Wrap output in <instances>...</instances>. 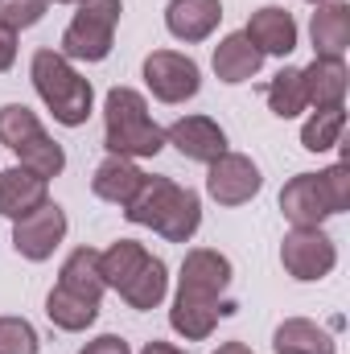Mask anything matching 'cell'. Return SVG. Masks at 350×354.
<instances>
[{
  "instance_id": "1",
  "label": "cell",
  "mask_w": 350,
  "mask_h": 354,
  "mask_svg": "<svg viewBox=\"0 0 350 354\" xmlns=\"http://www.w3.org/2000/svg\"><path fill=\"white\" fill-rule=\"evenodd\" d=\"M124 218L132 227H153L169 243H190L202 227V198L190 185H177L174 177H149L124 206Z\"/></svg>"
},
{
  "instance_id": "2",
  "label": "cell",
  "mask_w": 350,
  "mask_h": 354,
  "mask_svg": "<svg viewBox=\"0 0 350 354\" xmlns=\"http://www.w3.org/2000/svg\"><path fill=\"white\" fill-rule=\"evenodd\" d=\"M103 149L128 161H145L165 149V128L153 120L149 99L136 87H111L103 95Z\"/></svg>"
},
{
  "instance_id": "3",
  "label": "cell",
  "mask_w": 350,
  "mask_h": 354,
  "mask_svg": "<svg viewBox=\"0 0 350 354\" xmlns=\"http://www.w3.org/2000/svg\"><path fill=\"white\" fill-rule=\"evenodd\" d=\"M29 79L37 99L50 107V115L62 124V128H83L95 111V87L91 79H83L75 71L71 58H62L58 50H37L29 58Z\"/></svg>"
},
{
  "instance_id": "4",
  "label": "cell",
  "mask_w": 350,
  "mask_h": 354,
  "mask_svg": "<svg viewBox=\"0 0 350 354\" xmlns=\"http://www.w3.org/2000/svg\"><path fill=\"white\" fill-rule=\"evenodd\" d=\"M120 17H124V0H83L71 25L62 29L58 54L71 62H103L116 46Z\"/></svg>"
},
{
  "instance_id": "5",
  "label": "cell",
  "mask_w": 350,
  "mask_h": 354,
  "mask_svg": "<svg viewBox=\"0 0 350 354\" xmlns=\"http://www.w3.org/2000/svg\"><path fill=\"white\" fill-rule=\"evenodd\" d=\"M280 264L293 280L313 284V280H326L338 268V248L322 227H293L280 239Z\"/></svg>"
},
{
  "instance_id": "6",
  "label": "cell",
  "mask_w": 350,
  "mask_h": 354,
  "mask_svg": "<svg viewBox=\"0 0 350 354\" xmlns=\"http://www.w3.org/2000/svg\"><path fill=\"white\" fill-rule=\"evenodd\" d=\"M145 75V87L153 91L157 103H185L202 91V66L190 58V54H177V50H153L140 66Z\"/></svg>"
},
{
  "instance_id": "7",
  "label": "cell",
  "mask_w": 350,
  "mask_h": 354,
  "mask_svg": "<svg viewBox=\"0 0 350 354\" xmlns=\"http://www.w3.org/2000/svg\"><path fill=\"white\" fill-rule=\"evenodd\" d=\"M66 231H71L66 210L58 202H42L37 210H29L25 218L12 223V252L21 260H29V264H46L62 248Z\"/></svg>"
},
{
  "instance_id": "8",
  "label": "cell",
  "mask_w": 350,
  "mask_h": 354,
  "mask_svg": "<svg viewBox=\"0 0 350 354\" xmlns=\"http://www.w3.org/2000/svg\"><path fill=\"white\" fill-rule=\"evenodd\" d=\"M231 280H235V268H231V260H227L223 252H214V248H194V252H185V260H181L177 292H181V297H194V301L223 305V301H231V297H227Z\"/></svg>"
},
{
  "instance_id": "9",
  "label": "cell",
  "mask_w": 350,
  "mask_h": 354,
  "mask_svg": "<svg viewBox=\"0 0 350 354\" xmlns=\"http://www.w3.org/2000/svg\"><path fill=\"white\" fill-rule=\"evenodd\" d=\"M264 189V174L260 165L248 153H223L206 165V194L219 206H248L256 194Z\"/></svg>"
},
{
  "instance_id": "10",
  "label": "cell",
  "mask_w": 350,
  "mask_h": 354,
  "mask_svg": "<svg viewBox=\"0 0 350 354\" xmlns=\"http://www.w3.org/2000/svg\"><path fill=\"white\" fill-rule=\"evenodd\" d=\"M165 145H174L185 161H198V165H210L214 157L227 153V132L219 120L210 115H181L165 128Z\"/></svg>"
},
{
  "instance_id": "11",
  "label": "cell",
  "mask_w": 350,
  "mask_h": 354,
  "mask_svg": "<svg viewBox=\"0 0 350 354\" xmlns=\"http://www.w3.org/2000/svg\"><path fill=\"white\" fill-rule=\"evenodd\" d=\"M243 33H248V41L260 50L264 58H288V54L297 50V41H301V29H297L293 12L280 8V4H264V8H256V12L248 17Z\"/></svg>"
},
{
  "instance_id": "12",
  "label": "cell",
  "mask_w": 350,
  "mask_h": 354,
  "mask_svg": "<svg viewBox=\"0 0 350 354\" xmlns=\"http://www.w3.org/2000/svg\"><path fill=\"white\" fill-rule=\"evenodd\" d=\"M223 21V0H169L165 4V29L169 37L198 46L206 41Z\"/></svg>"
},
{
  "instance_id": "13",
  "label": "cell",
  "mask_w": 350,
  "mask_h": 354,
  "mask_svg": "<svg viewBox=\"0 0 350 354\" xmlns=\"http://www.w3.org/2000/svg\"><path fill=\"white\" fill-rule=\"evenodd\" d=\"M301 83H305L309 107H347V87H350L347 58L313 54V62L301 66Z\"/></svg>"
},
{
  "instance_id": "14",
  "label": "cell",
  "mask_w": 350,
  "mask_h": 354,
  "mask_svg": "<svg viewBox=\"0 0 350 354\" xmlns=\"http://www.w3.org/2000/svg\"><path fill=\"white\" fill-rule=\"evenodd\" d=\"M210 66H214L219 83H227V87H239V83H252V79L260 75L264 54L252 46V41H248V33L239 29V33H227V37L214 46V54H210Z\"/></svg>"
},
{
  "instance_id": "15",
  "label": "cell",
  "mask_w": 350,
  "mask_h": 354,
  "mask_svg": "<svg viewBox=\"0 0 350 354\" xmlns=\"http://www.w3.org/2000/svg\"><path fill=\"white\" fill-rule=\"evenodd\" d=\"M239 305L235 301H223V305H210V301H194V297H181L174 292V305H169V326L174 334H181L185 342H206L219 326V317H231Z\"/></svg>"
},
{
  "instance_id": "16",
  "label": "cell",
  "mask_w": 350,
  "mask_h": 354,
  "mask_svg": "<svg viewBox=\"0 0 350 354\" xmlns=\"http://www.w3.org/2000/svg\"><path fill=\"white\" fill-rule=\"evenodd\" d=\"M280 214L293 227H322L330 218L322 185H317V174H297L293 181H284V189H280Z\"/></svg>"
},
{
  "instance_id": "17",
  "label": "cell",
  "mask_w": 350,
  "mask_h": 354,
  "mask_svg": "<svg viewBox=\"0 0 350 354\" xmlns=\"http://www.w3.org/2000/svg\"><path fill=\"white\" fill-rule=\"evenodd\" d=\"M42 202H50V181L37 174H29V169H21V165H12V169H4L0 174V214L4 218H25L29 210H37Z\"/></svg>"
},
{
  "instance_id": "18",
  "label": "cell",
  "mask_w": 350,
  "mask_h": 354,
  "mask_svg": "<svg viewBox=\"0 0 350 354\" xmlns=\"http://www.w3.org/2000/svg\"><path fill=\"white\" fill-rule=\"evenodd\" d=\"M140 181L145 174L136 169V161H128V157H103L99 165H95V174H91V194L99 198V202H111V206H128L132 202V194L140 189Z\"/></svg>"
},
{
  "instance_id": "19",
  "label": "cell",
  "mask_w": 350,
  "mask_h": 354,
  "mask_svg": "<svg viewBox=\"0 0 350 354\" xmlns=\"http://www.w3.org/2000/svg\"><path fill=\"white\" fill-rule=\"evenodd\" d=\"M309 37H313V54L347 58V50H350V4L347 0L317 4V12L309 21Z\"/></svg>"
},
{
  "instance_id": "20",
  "label": "cell",
  "mask_w": 350,
  "mask_h": 354,
  "mask_svg": "<svg viewBox=\"0 0 350 354\" xmlns=\"http://www.w3.org/2000/svg\"><path fill=\"white\" fill-rule=\"evenodd\" d=\"M272 351L276 354H338V342L326 326L309 322V317H284L272 334Z\"/></svg>"
},
{
  "instance_id": "21",
  "label": "cell",
  "mask_w": 350,
  "mask_h": 354,
  "mask_svg": "<svg viewBox=\"0 0 350 354\" xmlns=\"http://www.w3.org/2000/svg\"><path fill=\"white\" fill-rule=\"evenodd\" d=\"M120 297H124V305L128 309H136V313H149V309H157L165 297H169V268L161 256H149L140 272L120 288Z\"/></svg>"
},
{
  "instance_id": "22",
  "label": "cell",
  "mask_w": 350,
  "mask_h": 354,
  "mask_svg": "<svg viewBox=\"0 0 350 354\" xmlns=\"http://www.w3.org/2000/svg\"><path fill=\"white\" fill-rule=\"evenodd\" d=\"M46 317H50V326L62 330V334H83V330H91V326L99 322V301L75 297V292H66L62 284H54L50 297H46Z\"/></svg>"
},
{
  "instance_id": "23",
  "label": "cell",
  "mask_w": 350,
  "mask_h": 354,
  "mask_svg": "<svg viewBox=\"0 0 350 354\" xmlns=\"http://www.w3.org/2000/svg\"><path fill=\"white\" fill-rule=\"evenodd\" d=\"M58 284L75 297H87V301H103L107 284H103V272H99V252L95 248H75L62 268H58Z\"/></svg>"
},
{
  "instance_id": "24",
  "label": "cell",
  "mask_w": 350,
  "mask_h": 354,
  "mask_svg": "<svg viewBox=\"0 0 350 354\" xmlns=\"http://www.w3.org/2000/svg\"><path fill=\"white\" fill-rule=\"evenodd\" d=\"M153 252L145 248V243H136V239H116L107 252H99V272H103V284L107 288H124L136 272H140V264L149 260Z\"/></svg>"
},
{
  "instance_id": "25",
  "label": "cell",
  "mask_w": 350,
  "mask_h": 354,
  "mask_svg": "<svg viewBox=\"0 0 350 354\" xmlns=\"http://www.w3.org/2000/svg\"><path fill=\"white\" fill-rule=\"evenodd\" d=\"M264 99H268L272 115H280V120H297V115L309 107V99H305V83H301V66H284L276 79H268V83H264Z\"/></svg>"
},
{
  "instance_id": "26",
  "label": "cell",
  "mask_w": 350,
  "mask_h": 354,
  "mask_svg": "<svg viewBox=\"0 0 350 354\" xmlns=\"http://www.w3.org/2000/svg\"><path fill=\"white\" fill-rule=\"evenodd\" d=\"M347 107H313V115L301 124V149L305 153H330L342 140Z\"/></svg>"
},
{
  "instance_id": "27",
  "label": "cell",
  "mask_w": 350,
  "mask_h": 354,
  "mask_svg": "<svg viewBox=\"0 0 350 354\" xmlns=\"http://www.w3.org/2000/svg\"><path fill=\"white\" fill-rule=\"evenodd\" d=\"M17 157H21V169H29V174L37 177H58L66 169V149L50 136V132H42V136H33L25 149H17Z\"/></svg>"
},
{
  "instance_id": "28",
  "label": "cell",
  "mask_w": 350,
  "mask_h": 354,
  "mask_svg": "<svg viewBox=\"0 0 350 354\" xmlns=\"http://www.w3.org/2000/svg\"><path fill=\"white\" fill-rule=\"evenodd\" d=\"M46 128H42V120H37V111H29L25 103H4L0 107V145L4 149H25L33 136H42Z\"/></svg>"
},
{
  "instance_id": "29",
  "label": "cell",
  "mask_w": 350,
  "mask_h": 354,
  "mask_svg": "<svg viewBox=\"0 0 350 354\" xmlns=\"http://www.w3.org/2000/svg\"><path fill=\"white\" fill-rule=\"evenodd\" d=\"M0 354H42V338H37L33 322L4 313L0 317Z\"/></svg>"
},
{
  "instance_id": "30",
  "label": "cell",
  "mask_w": 350,
  "mask_h": 354,
  "mask_svg": "<svg viewBox=\"0 0 350 354\" xmlns=\"http://www.w3.org/2000/svg\"><path fill=\"white\" fill-rule=\"evenodd\" d=\"M317 185H322L326 210H330V214H347L350 210V165L347 161L322 169V174H317Z\"/></svg>"
},
{
  "instance_id": "31",
  "label": "cell",
  "mask_w": 350,
  "mask_h": 354,
  "mask_svg": "<svg viewBox=\"0 0 350 354\" xmlns=\"http://www.w3.org/2000/svg\"><path fill=\"white\" fill-rule=\"evenodd\" d=\"M46 8L50 0H0V21L21 33V29H33L46 17Z\"/></svg>"
},
{
  "instance_id": "32",
  "label": "cell",
  "mask_w": 350,
  "mask_h": 354,
  "mask_svg": "<svg viewBox=\"0 0 350 354\" xmlns=\"http://www.w3.org/2000/svg\"><path fill=\"white\" fill-rule=\"evenodd\" d=\"M79 354H132V346H128V338H120V334H99V338H91Z\"/></svg>"
},
{
  "instance_id": "33",
  "label": "cell",
  "mask_w": 350,
  "mask_h": 354,
  "mask_svg": "<svg viewBox=\"0 0 350 354\" xmlns=\"http://www.w3.org/2000/svg\"><path fill=\"white\" fill-rule=\"evenodd\" d=\"M12 62H17V29H8L0 21V75L12 71Z\"/></svg>"
},
{
  "instance_id": "34",
  "label": "cell",
  "mask_w": 350,
  "mask_h": 354,
  "mask_svg": "<svg viewBox=\"0 0 350 354\" xmlns=\"http://www.w3.org/2000/svg\"><path fill=\"white\" fill-rule=\"evenodd\" d=\"M140 354H185V351H181V346H174V342L153 338V342H145V346H140Z\"/></svg>"
},
{
  "instance_id": "35",
  "label": "cell",
  "mask_w": 350,
  "mask_h": 354,
  "mask_svg": "<svg viewBox=\"0 0 350 354\" xmlns=\"http://www.w3.org/2000/svg\"><path fill=\"white\" fill-rule=\"evenodd\" d=\"M210 354H256V351H252L248 342H223L219 351H210Z\"/></svg>"
},
{
  "instance_id": "36",
  "label": "cell",
  "mask_w": 350,
  "mask_h": 354,
  "mask_svg": "<svg viewBox=\"0 0 350 354\" xmlns=\"http://www.w3.org/2000/svg\"><path fill=\"white\" fill-rule=\"evenodd\" d=\"M54 4H75V8H79V4H83V0H54Z\"/></svg>"
},
{
  "instance_id": "37",
  "label": "cell",
  "mask_w": 350,
  "mask_h": 354,
  "mask_svg": "<svg viewBox=\"0 0 350 354\" xmlns=\"http://www.w3.org/2000/svg\"><path fill=\"white\" fill-rule=\"evenodd\" d=\"M309 4H326V0H309Z\"/></svg>"
}]
</instances>
